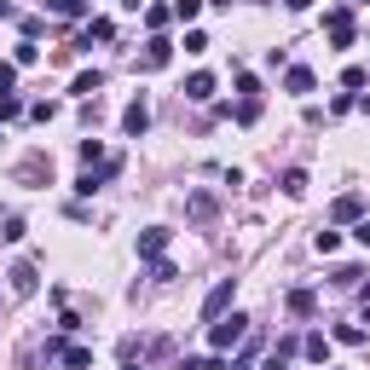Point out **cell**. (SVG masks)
I'll list each match as a JSON object with an SVG mask.
<instances>
[{
  "instance_id": "1",
  "label": "cell",
  "mask_w": 370,
  "mask_h": 370,
  "mask_svg": "<svg viewBox=\"0 0 370 370\" xmlns=\"http://www.w3.org/2000/svg\"><path fill=\"white\" fill-rule=\"evenodd\" d=\"M243 336H249V318H243V312H231V318H214V324H208V342H214V353L238 347Z\"/></svg>"
},
{
  "instance_id": "2",
  "label": "cell",
  "mask_w": 370,
  "mask_h": 370,
  "mask_svg": "<svg viewBox=\"0 0 370 370\" xmlns=\"http://www.w3.org/2000/svg\"><path fill=\"white\" fill-rule=\"evenodd\" d=\"M324 29H330L336 46H353V12H347V6H336L330 18H324Z\"/></svg>"
},
{
  "instance_id": "3",
  "label": "cell",
  "mask_w": 370,
  "mask_h": 370,
  "mask_svg": "<svg viewBox=\"0 0 370 370\" xmlns=\"http://www.w3.org/2000/svg\"><path fill=\"white\" fill-rule=\"evenodd\" d=\"M122 127H127V139H139V133L151 127V105H145V99H133V105L122 110Z\"/></svg>"
},
{
  "instance_id": "4",
  "label": "cell",
  "mask_w": 370,
  "mask_h": 370,
  "mask_svg": "<svg viewBox=\"0 0 370 370\" xmlns=\"http://www.w3.org/2000/svg\"><path fill=\"white\" fill-rule=\"evenodd\" d=\"M226 307H231V278H220V284H214V290H208V301H203V318H208V324H214V318H220V312H226Z\"/></svg>"
},
{
  "instance_id": "5",
  "label": "cell",
  "mask_w": 370,
  "mask_h": 370,
  "mask_svg": "<svg viewBox=\"0 0 370 370\" xmlns=\"http://www.w3.org/2000/svg\"><path fill=\"white\" fill-rule=\"evenodd\" d=\"M6 278H12V295H35V290H41V278H35V266H29V260H18Z\"/></svg>"
},
{
  "instance_id": "6",
  "label": "cell",
  "mask_w": 370,
  "mask_h": 370,
  "mask_svg": "<svg viewBox=\"0 0 370 370\" xmlns=\"http://www.w3.org/2000/svg\"><path fill=\"white\" fill-rule=\"evenodd\" d=\"M162 249H168V231H162V226L139 231V255H145V260H162Z\"/></svg>"
},
{
  "instance_id": "7",
  "label": "cell",
  "mask_w": 370,
  "mask_h": 370,
  "mask_svg": "<svg viewBox=\"0 0 370 370\" xmlns=\"http://www.w3.org/2000/svg\"><path fill=\"white\" fill-rule=\"evenodd\" d=\"M168 58H174V46H168L162 35H151V46H145V58H139V70H162Z\"/></svg>"
},
{
  "instance_id": "8",
  "label": "cell",
  "mask_w": 370,
  "mask_h": 370,
  "mask_svg": "<svg viewBox=\"0 0 370 370\" xmlns=\"http://www.w3.org/2000/svg\"><path fill=\"white\" fill-rule=\"evenodd\" d=\"M185 214H191V220H214V197L208 191H191V197H185Z\"/></svg>"
},
{
  "instance_id": "9",
  "label": "cell",
  "mask_w": 370,
  "mask_h": 370,
  "mask_svg": "<svg viewBox=\"0 0 370 370\" xmlns=\"http://www.w3.org/2000/svg\"><path fill=\"white\" fill-rule=\"evenodd\" d=\"M185 99H197V105H203V99H214V75H203V70H197L191 81H185Z\"/></svg>"
},
{
  "instance_id": "10",
  "label": "cell",
  "mask_w": 370,
  "mask_h": 370,
  "mask_svg": "<svg viewBox=\"0 0 370 370\" xmlns=\"http://www.w3.org/2000/svg\"><path fill=\"white\" fill-rule=\"evenodd\" d=\"M99 87H105V75H99V70H81L70 92H81V99H92V92H99Z\"/></svg>"
},
{
  "instance_id": "11",
  "label": "cell",
  "mask_w": 370,
  "mask_h": 370,
  "mask_svg": "<svg viewBox=\"0 0 370 370\" xmlns=\"http://www.w3.org/2000/svg\"><path fill=\"white\" fill-rule=\"evenodd\" d=\"M110 35H116V29H110L105 18H92V23L81 29V46H92V41H110Z\"/></svg>"
},
{
  "instance_id": "12",
  "label": "cell",
  "mask_w": 370,
  "mask_h": 370,
  "mask_svg": "<svg viewBox=\"0 0 370 370\" xmlns=\"http://www.w3.org/2000/svg\"><path fill=\"white\" fill-rule=\"evenodd\" d=\"M284 87H290V92H312V70H301V64H295V70L284 75Z\"/></svg>"
},
{
  "instance_id": "13",
  "label": "cell",
  "mask_w": 370,
  "mask_h": 370,
  "mask_svg": "<svg viewBox=\"0 0 370 370\" xmlns=\"http://www.w3.org/2000/svg\"><path fill=\"white\" fill-rule=\"evenodd\" d=\"M46 6H53L58 18H81V12H87V0H46Z\"/></svg>"
},
{
  "instance_id": "14",
  "label": "cell",
  "mask_w": 370,
  "mask_h": 370,
  "mask_svg": "<svg viewBox=\"0 0 370 370\" xmlns=\"http://www.w3.org/2000/svg\"><path fill=\"white\" fill-rule=\"evenodd\" d=\"M168 18H174V6H145V23H151V29H157V35H162V29H168Z\"/></svg>"
},
{
  "instance_id": "15",
  "label": "cell",
  "mask_w": 370,
  "mask_h": 370,
  "mask_svg": "<svg viewBox=\"0 0 370 370\" xmlns=\"http://www.w3.org/2000/svg\"><path fill=\"white\" fill-rule=\"evenodd\" d=\"M312 307H318V301H312V290H295V295H290V312H295V318H307Z\"/></svg>"
},
{
  "instance_id": "16",
  "label": "cell",
  "mask_w": 370,
  "mask_h": 370,
  "mask_svg": "<svg viewBox=\"0 0 370 370\" xmlns=\"http://www.w3.org/2000/svg\"><path fill=\"white\" fill-rule=\"evenodd\" d=\"M336 342H347V347H359V342H364V324H336Z\"/></svg>"
},
{
  "instance_id": "17",
  "label": "cell",
  "mask_w": 370,
  "mask_h": 370,
  "mask_svg": "<svg viewBox=\"0 0 370 370\" xmlns=\"http://www.w3.org/2000/svg\"><path fill=\"white\" fill-rule=\"evenodd\" d=\"M307 359L324 364V359H330V342H324V336H307Z\"/></svg>"
},
{
  "instance_id": "18",
  "label": "cell",
  "mask_w": 370,
  "mask_h": 370,
  "mask_svg": "<svg viewBox=\"0 0 370 370\" xmlns=\"http://www.w3.org/2000/svg\"><path fill=\"white\" fill-rule=\"evenodd\" d=\"M284 191H290V197H301V191H307V174H301V168H290V174H284Z\"/></svg>"
},
{
  "instance_id": "19",
  "label": "cell",
  "mask_w": 370,
  "mask_h": 370,
  "mask_svg": "<svg viewBox=\"0 0 370 370\" xmlns=\"http://www.w3.org/2000/svg\"><path fill=\"white\" fill-rule=\"evenodd\" d=\"M197 12H203V0H174V18H185V23H191Z\"/></svg>"
},
{
  "instance_id": "20",
  "label": "cell",
  "mask_w": 370,
  "mask_h": 370,
  "mask_svg": "<svg viewBox=\"0 0 370 370\" xmlns=\"http://www.w3.org/2000/svg\"><path fill=\"white\" fill-rule=\"evenodd\" d=\"M99 157H105V145H99V139H81V162L92 168V162H99Z\"/></svg>"
},
{
  "instance_id": "21",
  "label": "cell",
  "mask_w": 370,
  "mask_h": 370,
  "mask_svg": "<svg viewBox=\"0 0 370 370\" xmlns=\"http://www.w3.org/2000/svg\"><path fill=\"white\" fill-rule=\"evenodd\" d=\"M312 243H318V255H336V249H342V238H336V231H318Z\"/></svg>"
},
{
  "instance_id": "22",
  "label": "cell",
  "mask_w": 370,
  "mask_h": 370,
  "mask_svg": "<svg viewBox=\"0 0 370 370\" xmlns=\"http://www.w3.org/2000/svg\"><path fill=\"white\" fill-rule=\"evenodd\" d=\"M0 238H6V243H18V238H23V220H18V214H6V226H0Z\"/></svg>"
},
{
  "instance_id": "23",
  "label": "cell",
  "mask_w": 370,
  "mask_h": 370,
  "mask_svg": "<svg viewBox=\"0 0 370 370\" xmlns=\"http://www.w3.org/2000/svg\"><path fill=\"white\" fill-rule=\"evenodd\" d=\"M336 220H359V197H342L336 203Z\"/></svg>"
},
{
  "instance_id": "24",
  "label": "cell",
  "mask_w": 370,
  "mask_h": 370,
  "mask_svg": "<svg viewBox=\"0 0 370 370\" xmlns=\"http://www.w3.org/2000/svg\"><path fill=\"white\" fill-rule=\"evenodd\" d=\"M12 87H18V70H12V64H0V92H12Z\"/></svg>"
},
{
  "instance_id": "25",
  "label": "cell",
  "mask_w": 370,
  "mask_h": 370,
  "mask_svg": "<svg viewBox=\"0 0 370 370\" xmlns=\"http://www.w3.org/2000/svg\"><path fill=\"white\" fill-rule=\"evenodd\" d=\"M353 238H359V243L370 249V220H359V226H353Z\"/></svg>"
},
{
  "instance_id": "26",
  "label": "cell",
  "mask_w": 370,
  "mask_h": 370,
  "mask_svg": "<svg viewBox=\"0 0 370 370\" xmlns=\"http://www.w3.org/2000/svg\"><path fill=\"white\" fill-rule=\"evenodd\" d=\"M284 6H290V12H307V6H312V0H284Z\"/></svg>"
},
{
  "instance_id": "27",
  "label": "cell",
  "mask_w": 370,
  "mask_h": 370,
  "mask_svg": "<svg viewBox=\"0 0 370 370\" xmlns=\"http://www.w3.org/2000/svg\"><path fill=\"white\" fill-rule=\"evenodd\" d=\"M122 370H139V364H133V359H127V364H122Z\"/></svg>"
},
{
  "instance_id": "28",
  "label": "cell",
  "mask_w": 370,
  "mask_h": 370,
  "mask_svg": "<svg viewBox=\"0 0 370 370\" xmlns=\"http://www.w3.org/2000/svg\"><path fill=\"white\" fill-rule=\"evenodd\" d=\"M214 6H231V0H214Z\"/></svg>"
}]
</instances>
